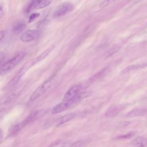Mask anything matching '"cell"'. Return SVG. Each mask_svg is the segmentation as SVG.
Returning a JSON list of instances; mask_svg holds the SVG:
<instances>
[{
  "mask_svg": "<svg viewBox=\"0 0 147 147\" xmlns=\"http://www.w3.org/2000/svg\"><path fill=\"white\" fill-rule=\"evenodd\" d=\"M46 113L45 110H38L32 112L29 114L26 118L22 121L21 123H18L11 127V130L10 131L11 134H16L19 132L24 127L26 126L30 123L36 121V119L41 118Z\"/></svg>",
  "mask_w": 147,
  "mask_h": 147,
  "instance_id": "cell-1",
  "label": "cell"
},
{
  "mask_svg": "<svg viewBox=\"0 0 147 147\" xmlns=\"http://www.w3.org/2000/svg\"><path fill=\"white\" fill-rule=\"evenodd\" d=\"M55 81V76H52L49 79L46 80L44 82L41 84L32 94L29 98V101L30 102L36 100L41 95H42L51 87L53 85Z\"/></svg>",
  "mask_w": 147,
  "mask_h": 147,
  "instance_id": "cell-2",
  "label": "cell"
},
{
  "mask_svg": "<svg viewBox=\"0 0 147 147\" xmlns=\"http://www.w3.org/2000/svg\"><path fill=\"white\" fill-rule=\"evenodd\" d=\"M25 55V52H21L12 59L6 61L0 65V75H3L13 69L24 59Z\"/></svg>",
  "mask_w": 147,
  "mask_h": 147,
  "instance_id": "cell-3",
  "label": "cell"
},
{
  "mask_svg": "<svg viewBox=\"0 0 147 147\" xmlns=\"http://www.w3.org/2000/svg\"><path fill=\"white\" fill-rule=\"evenodd\" d=\"M73 6L69 2L63 3L60 5L55 10L53 16L55 17H60L65 16L73 9Z\"/></svg>",
  "mask_w": 147,
  "mask_h": 147,
  "instance_id": "cell-4",
  "label": "cell"
},
{
  "mask_svg": "<svg viewBox=\"0 0 147 147\" xmlns=\"http://www.w3.org/2000/svg\"><path fill=\"white\" fill-rule=\"evenodd\" d=\"M52 0H32L27 8V12L33 9H41L48 6Z\"/></svg>",
  "mask_w": 147,
  "mask_h": 147,
  "instance_id": "cell-5",
  "label": "cell"
},
{
  "mask_svg": "<svg viewBox=\"0 0 147 147\" xmlns=\"http://www.w3.org/2000/svg\"><path fill=\"white\" fill-rule=\"evenodd\" d=\"M40 36V32L37 30L31 29L25 31L20 37V40L24 42H28L37 39Z\"/></svg>",
  "mask_w": 147,
  "mask_h": 147,
  "instance_id": "cell-6",
  "label": "cell"
},
{
  "mask_svg": "<svg viewBox=\"0 0 147 147\" xmlns=\"http://www.w3.org/2000/svg\"><path fill=\"white\" fill-rule=\"evenodd\" d=\"M82 88V87L80 84H77L72 86L65 94L63 97V101L70 102L79 93Z\"/></svg>",
  "mask_w": 147,
  "mask_h": 147,
  "instance_id": "cell-7",
  "label": "cell"
},
{
  "mask_svg": "<svg viewBox=\"0 0 147 147\" xmlns=\"http://www.w3.org/2000/svg\"><path fill=\"white\" fill-rule=\"evenodd\" d=\"M123 107L121 105H114L110 107L106 111L105 116L106 117L112 118L117 116L122 110Z\"/></svg>",
  "mask_w": 147,
  "mask_h": 147,
  "instance_id": "cell-8",
  "label": "cell"
},
{
  "mask_svg": "<svg viewBox=\"0 0 147 147\" xmlns=\"http://www.w3.org/2000/svg\"><path fill=\"white\" fill-rule=\"evenodd\" d=\"M71 106V103L69 102H63L56 105L54 106L51 111V113L56 114L63 112L67 110Z\"/></svg>",
  "mask_w": 147,
  "mask_h": 147,
  "instance_id": "cell-9",
  "label": "cell"
},
{
  "mask_svg": "<svg viewBox=\"0 0 147 147\" xmlns=\"http://www.w3.org/2000/svg\"><path fill=\"white\" fill-rule=\"evenodd\" d=\"M130 144L134 147H145L147 146V138L142 136H138L134 138Z\"/></svg>",
  "mask_w": 147,
  "mask_h": 147,
  "instance_id": "cell-10",
  "label": "cell"
},
{
  "mask_svg": "<svg viewBox=\"0 0 147 147\" xmlns=\"http://www.w3.org/2000/svg\"><path fill=\"white\" fill-rule=\"evenodd\" d=\"M147 113V110L145 109H140V108H136L134 109L131 110L129 112H128L125 116L127 118H133L136 117H140L144 115Z\"/></svg>",
  "mask_w": 147,
  "mask_h": 147,
  "instance_id": "cell-11",
  "label": "cell"
},
{
  "mask_svg": "<svg viewBox=\"0 0 147 147\" xmlns=\"http://www.w3.org/2000/svg\"><path fill=\"white\" fill-rule=\"evenodd\" d=\"M75 116H76L75 113H69V114H65V115L62 116L61 117H60V118L58 119V120L57 121L56 126L61 125L71 121L74 118H75Z\"/></svg>",
  "mask_w": 147,
  "mask_h": 147,
  "instance_id": "cell-12",
  "label": "cell"
},
{
  "mask_svg": "<svg viewBox=\"0 0 147 147\" xmlns=\"http://www.w3.org/2000/svg\"><path fill=\"white\" fill-rule=\"evenodd\" d=\"M72 143L71 141H59L51 144L48 147H71Z\"/></svg>",
  "mask_w": 147,
  "mask_h": 147,
  "instance_id": "cell-13",
  "label": "cell"
},
{
  "mask_svg": "<svg viewBox=\"0 0 147 147\" xmlns=\"http://www.w3.org/2000/svg\"><path fill=\"white\" fill-rule=\"evenodd\" d=\"M145 66V65H144V64H134V65H131L127 67L124 69H123L121 73L122 74H126V73L131 72L132 71H135V70H137V69L142 68Z\"/></svg>",
  "mask_w": 147,
  "mask_h": 147,
  "instance_id": "cell-14",
  "label": "cell"
},
{
  "mask_svg": "<svg viewBox=\"0 0 147 147\" xmlns=\"http://www.w3.org/2000/svg\"><path fill=\"white\" fill-rule=\"evenodd\" d=\"M26 25L24 22H19L16 24L12 29V32L15 34H18L22 32L25 28Z\"/></svg>",
  "mask_w": 147,
  "mask_h": 147,
  "instance_id": "cell-15",
  "label": "cell"
},
{
  "mask_svg": "<svg viewBox=\"0 0 147 147\" xmlns=\"http://www.w3.org/2000/svg\"><path fill=\"white\" fill-rule=\"evenodd\" d=\"M107 71H108V68L107 67L103 68L102 70H100L97 74H96L95 75H94V76L92 78V79L93 80H98V79H99L102 78V77H103L106 74V72H107Z\"/></svg>",
  "mask_w": 147,
  "mask_h": 147,
  "instance_id": "cell-16",
  "label": "cell"
},
{
  "mask_svg": "<svg viewBox=\"0 0 147 147\" xmlns=\"http://www.w3.org/2000/svg\"><path fill=\"white\" fill-rule=\"evenodd\" d=\"M84 144V142L82 140L78 141L75 142H73L71 147H82Z\"/></svg>",
  "mask_w": 147,
  "mask_h": 147,
  "instance_id": "cell-17",
  "label": "cell"
},
{
  "mask_svg": "<svg viewBox=\"0 0 147 147\" xmlns=\"http://www.w3.org/2000/svg\"><path fill=\"white\" fill-rule=\"evenodd\" d=\"M134 133L133 132H130L129 133H127L126 134H124V135H121V136H119L118 137H117V138H118V139H123V138H130L131 137H132L133 135H134Z\"/></svg>",
  "mask_w": 147,
  "mask_h": 147,
  "instance_id": "cell-18",
  "label": "cell"
},
{
  "mask_svg": "<svg viewBox=\"0 0 147 147\" xmlns=\"http://www.w3.org/2000/svg\"><path fill=\"white\" fill-rule=\"evenodd\" d=\"M40 16V13H33L29 16V22H32L35 19H36L37 17Z\"/></svg>",
  "mask_w": 147,
  "mask_h": 147,
  "instance_id": "cell-19",
  "label": "cell"
},
{
  "mask_svg": "<svg viewBox=\"0 0 147 147\" xmlns=\"http://www.w3.org/2000/svg\"><path fill=\"white\" fill-rule=\"evenodd\" d=\"M116 0H105L104 1H103L100 5V6L103 7H105L107 5H109V4H111V3H113V2H114Z\"/></svg>",
  "mask_w": 147,
  "mask_h": 147,
  "instance_id": "cell-20",
  "label": "cell"
},
{
  "mask_svg": "<svg viewBox=\"0 0 147 147\" xmlns=\"http://www.w3.org/2000/svg\"><path fill=\"white\" fill-rule=\"evenodd\" d=\"M3 10L1 5H0V19L3 17Z\"/></svg>",
  "mask_w": 147,
  "mask_h": 147,
  "instance_id": "cell-21",
  "label": "cell"
},
{
  "mask_svg": "<svg viewBox=\"0 0 147 147\" xmlns=\"http://www.w3.org/2000/svg\"><path fill=\"white\" fill-rule=\"evenodd\" d=\"M3 131H2V129H0V142L2 141V140L3 139Z\"/></svg>",
  "mask_w": 147,
  "mask_h": 147,
  "instance_id": "cell-22",
  "label": "cell"
},
{
  "mask_svg": "<svg viewBox=\"0 0 147 147\" xmlns=\"http://www.w3.org/2000/svg\"><path fill=\"white\" fill-rule=\"evenodd\" d=\"M4 37V32L3 31H0V41Z\"/></svg>",
  "mask_w": 147,
  "mask_h": 147,
  "instance_id": "cell-23",
  "label": "cell"
},
{
  "mask_svg": "<svg viewBox=\"0 0 147 147\" xmlns=\"http://www.w3.org/2000/svg\"><path fill=\"white\" fill-rule=\"evenodd\" d=\"M3 108V104H0V112L2 111Z\"/></svg>",
  "mask_w": 147,
  "mask_h": 147,
  "instance_id": "cell-24",
  "label": "cell"
}]
</instances>
